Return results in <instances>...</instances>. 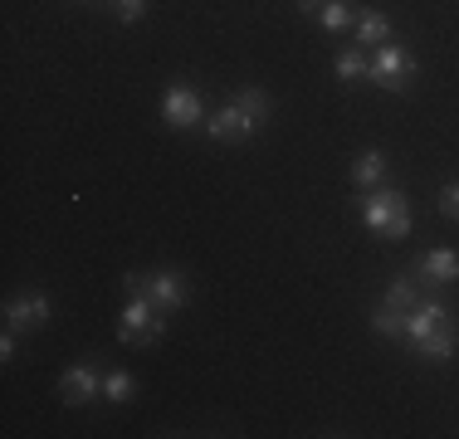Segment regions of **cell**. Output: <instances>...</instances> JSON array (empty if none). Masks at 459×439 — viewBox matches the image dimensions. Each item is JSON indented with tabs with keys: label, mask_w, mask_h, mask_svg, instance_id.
Returning <instances> with one entry per match:
<instances>
[{
	"label": "cell",
	"mask_w": 459,
	"mask_h": 439,
	"mask_svg": "<svg viewBox=\"0 0 459 439\" xmlns=\"http://www.w3.org/2000/svg\"><path fill=\"white\" fill-rule=\"evenodd\" d=\"M299 5H303V15H313V10H323L327 0H299Z\"/></svg>",
	"instance_id": "cell-23"
},
{
	"label": "cell",
	"mask_w": 459,
	"mask_h": 439,
	"mask_svg": "<svg viewBox=\"0 0 459 439\" xmlns=\"http://www.w3.org/2000/svg\"><path fill=\"white\" fill-rule=\"evenodd\" d=\"M133 386H137V381L127 376V371H103V395H108L113 405H127V400H133Z\"/></svg>",
	"instance_id": "cell-19"
},
{
	"label": "cell",
	"mask_w": 459,
	"mask_h": 439,
	"mask_svg": "<svg viewBox=\"0 0 459 439\" xmlns=\"http://www.w3.org/2000/svg\"><path fill=\"white\" fill-rule=\"evenodd\" d=\"M255 127H259V123H255V117H249L239 103H225L221 113L205 117V132H211L215 142H245V137H255Z\"/></svg>",
	"instance_id": "cell-10"
},
{
	"label": "cell",
	"mask_w": 459,
	"mask_h": 439,
	"mask_svg": "<svg viewBox=\"0 0 459 439\" xmlns=\"http://www.w3.org/2000/svg\"><path fill=\"white\" fill-rule=\"evenodd\" d=\"M127 298H147L161 313H181L186 298H191V283H186L181 269H152V273H142V288L127 293Z\"/></svg>",
	"instance_id": "cell-4"
},
{
	"label": "cell",
	"mask_w": 459,
	"mask_h": 439,
	"mask_svg": "<svg viewBox=\"0 0 459 439\" xmlns=\"http://www.w3.org/2000/svg\"><path fill=\"white\" fill-rule=\"evenodd\" d=\"M371 332H377V337H391V342H401V337H406V313H396V307L377 303V307H371Z\"/></svg>",
	"instance_id": "cell-15"
},
{
	"label": "cell",
	"mask_w": 459,
	"mask_h": 439,
	"mask_svg": "<svg viewBox=\"0 0 459 439\" xmlns=\"http://www.w3.org/2000/svg\"><path fill=\"white\" fill-rule=\"evenodd\" d=\"M161 332H167V313L152 307L147 298H127L123 313H117V342L123 347H157Z\"/></svg>",
	"instance_id": "cell-2"
},
{
	"label": "cell",
	"mask_w": 459,
	"mask_h": 439,
	"mask_svg": "<svg viewBox=\"0 0 459 439\" xmlns=\"http://www.w3.org/2000/svg\"><path fill=\"white\" fill-rule=\"evenodd\" d=\"M367 79L377 88H386V93H401L415 79V54L406 44H377L367 54Z\"/></svg>",
	"instance_id": "cell-3"
},
{
	"label": "cell",
	"mask_w": 459,
	"mask_h": 439,
	"mask_svg": "<svg viewBox=\"0 0 459 439\" xmlns=\"http://www.w3.org/2000/svg\"><path fill=\"white\" fill-rule=\"evenodd\" d=\"M15 327H5V337H0V361H15Z\"/></svg>",
	"instance_id": "cell-22"
},
{
	"label": "cell",
	"mask_w": 459,
	"mask_h": 439,
	"mask_svg": "<svg viewBox=\"0 0 459 439\" xmlns=\"http://www.w3.org/2000/svg\"><path fill=\"white\" fill-rule=\"evenodd\" d=\"M117 20H127V25H137L142 15H147V0H113Z\"/></svg>",
	"instance_id": "cell-21"
},
{
	"label": "cell",
	"mask_w": 459,
	"mask_h": 439,
	"mask_svg": "<svg viewBox=\"0 0 459 439\" xmlns=\"http://www.w3.org/2000/svg\"><path fill=\"white\" fill-rule=\"evenodd\" d=\"M440 323H450V303H445L440 293H430V288H425V298H420V303H415L411 313H406V337H401V342H411V347H415L420 337H430Z\"/></svg>",
	"instance_id": "cell-6"
},
{
	"label": "cell",
	"mask_w": 459,
	"mask_h": 439,
	"mask_svg": "<svg viewBox=\"0 0 459 439\" xmlns=\"http://www.w3.org/2000/svg\"><path fill=\"white\" fill-rule=\"evenodd\" d=\"M455 351H459V327H455V317H450V323H440L430 337H420V342H415V357H420V361H450Z\"/></svg>",
	"instance_id": "cell-11"
},
{
	"label": "cell",
	"mask_w": 459,
	"mask_h": 439,
	"mask_svg": "<svg viewBox=\"0 0 459 439\" xmlns=\"http://www.w3.org/2000/svg\"><path fill=\"white\" fill-rule=\"evenodd\" d=\"M333 73H337L342 83H362V79H367V49H362V44L337 54V59H333Z\"/></svg>",
	"instance_id": "cell-17"
},
{
	"label": "cell",
	"mask_w": 459,
	"mask_h": 439,
	"mask_svg": "<svg viewBox=\"0 0 459 439\" xmlns=\"http://www.w3.org/2000/svg\"><path fill=\"white\" fill-rule=\"evenodd\" d=\"M161 117H167V127H177V132L205 127V103H201V93H195L191 83H171L167 98H161Z\"/></svg>",
	"instance_id": "cell-5"
},
{
	"label": "cell",
	"mask_w": 459,
	"mask_h": 439,
	"mask_svg": "<svg viewBox=\"0 0 459 439\" xmlns=\"http://www.w3.org/2000/svg\"><path fill=\"white\" fill-rule=\"evenodd\" d=\"M415 279L425 283V288H445V283L459 279V249H425L420 259H415Z\"/></svg>",
	"instance_id": "cell-9"
},
{
	"label": "cell",
	"mask_w": 459,
	"mask_h": 439,
	"mask_svg": "<svg viewBox=\"0 0 459 439\" xmlns=\"http://www.w3.org/2000/svg\"><path fill=\"white\" fill-rule=\"evenodd\" d=\"M420 298H425V283L415 279V273H401V279L386 288V298H381V303H386V307H396V313H411V307L420 303Z\"/></svg>",
	"instance_id": "cell-14"
},
{
	"label": "cell",
	"mask_w": 459,
	"mask_h": 439,
	"mask_svg": "<svg viewBox=\"0 0 459 439\" xmlns=\"http://www.w3.org/2000/svg\"><path fill=\"white\" fill-rule=\"evenodd\" d=\"M362 220L371 235H381V239H406L411 235V201L396 185H371V191H362Z\"/></svg>",
	"instance_id": "cell-1"
},
{
	"label": "cell",
	"mask_w": 459,
	"mask_h": 439,
	"mask_svg": "<svg viewBox=\"0 0 459 439\" xmlns=\"http://www.w3.org/2000/svg\"><path fill=\"white\" fill-rule=\"evenodd\" d=\"M59 395H64V405H89L93 395H103V371L89 366V361L69 366V371L59 376Z\"/></svg>",
	"instance_id": "cell-8"
},
{
	"label": "cell",
	"mask_w": 459,
	"mask_h": 439,
	"mask_svg": "<svg viewBox=\"0 0 459 439\" xmlns=\"http://www.w3.org/2000/svg\"><path fill=\"white\" fill-rule=\"evenodd\" d=\"M440 215L459 220V181H445L440 185Z\"/></svg>",
	"instance_id": "cell-20"
},
{
	"label": "cell",
	"mask_w": 459,
	"mask_h": 439,
	"mask_svg": "<svg viewBox=\"0 0 459 439\" xmlns=\"http://www.w3.org/2000/svg\"><path fill=\"white\" fill-rule=\"evenodd\" d=\"M235 103H239V108H245V113H249V117H255V123H259V127H264V123H269V113H274V98H269V93H264V88H255V83H245V88H239V93H235Z\"/></svg>",
	"instance_id": "cell-16"
},
{
	"label": "cell",
	"mask_w": 459,
	"mask_h": 439,
	"mask_svg": "<svg viewBox=\"0 0 459 439\" xmlns=\"http://www.w3.org/2000/svg\"><path fill=\"white\" fill-rule=\"evenodd\" d=\"M391 39V20L381 10H357V44L362 49H377V44Z\"/></svg>",
	"instance_id": "cell-13"
},
{
	"label": "cell",
	"mask_w": 459,
	"mask_h": 439,
	"mask_svg": "<svg viewBox=\"0 0 459 439\" xmlns=\"http://www.w3.org/2000/svg\"><path fill=\"white\" fill-rule=\"evenodd\" d=\"M386 171H391L386 151L367 147V151H357V161H352V185H357V191H371V185H386Z\"/></svg>",
	"instance_id": "cell-12"
},
{
	"label": "cell",
	"mask_w": 459,
	"mask_h": 439,
	"mask_svg": "<svg viewBox=\"0 0 459 439\" xmlns=\"http://www.w3.org/2000/svg\"><path fill=\"white\" fill-rule=\"evenodd\" d=\"M49 323V298L39 288L30 293H15V298L5 303V327H15V332H35V327Z\"/></svg>",
	"instance_id": "cell-7"
},
{
	"label": "cell",
	"mask_w": 459,
	"mask_h": 439,
	"mask_svg": "<svg viewBox=\"0 0 459 439\" xmlns=\"http://www.w3.org/2000/svg\"><path fill=\"white\" fill-rule=\"evenodd\" d=\"M318 25L327 30V35H342L347 25H357V10L347 5V0H327V5L318 10Z\"/></svg>",
	"instance_id": "cell-18"
}]
</instances>
